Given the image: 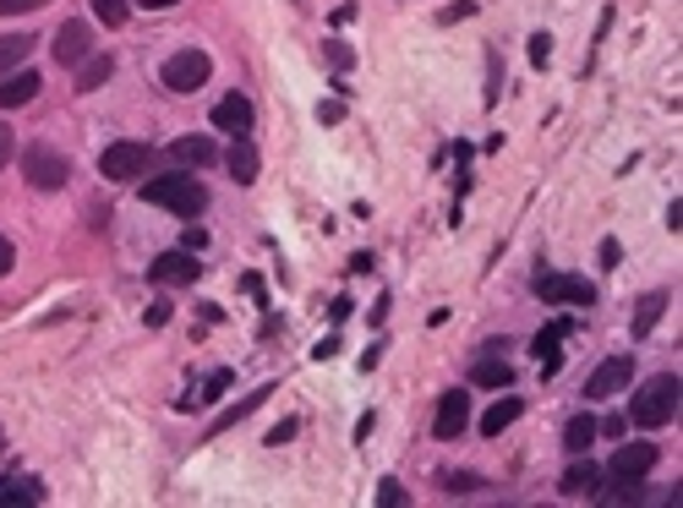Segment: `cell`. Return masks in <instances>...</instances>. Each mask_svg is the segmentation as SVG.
I'll return each instance as SVG.
<instances>
[{
    "label": "cell",
    "mask_w": 683,
    "mask_h": 508,
    "mask_svg": "<svg viewBox=\"0 0 683 508\" xmlns=\"http://www.w3.org/2000/svg\"><path fill=\"white\" fill-rule=\"evenodd\" d=\"M143 197H148L154 208H170V214H181V219H197V214L208 208V186H203L197 176H186V170H175V176H159V181H143Z\"/></svg>",
    "instance_id": "obj_1"
},
{
    "label": "cell",
    "mask_w": 683,
    "mask_h": 508,
    "mask_svg": "<svg viewBox=\"0 0 683 508\" xmlns=\"http://www.w3.org/2000/svg\"><path fill=\"white\" fill-rule=\"evenodd\" d=\"M678 394H683L678 372H661V377H650V383L634 394V404H629V421H634V426H667V421L678 415Z\"/></svg>",
    "instance_id": "obj_2"
},
{
    "label": "cell",
    "mask_w": 683,
    "mask_h": 508,
    "mask_svg": "<svg viewBox=\"0 0 683 508\" xmlns=\"http://www.w3.org/2000/svg\"><path fill=\"white\" fill-rule=\"evenodd\" d=\"M23 176H28L39 192H61V186L72 181V159L56 154L50 143H28V148H23Z\"/></svg>",
    "instance_id": "obj_3"
},
{
    "label": "cell",
    "mask_w": 683,
    "mask_h": 508,
    "mask_svg": "<svg viewBox=\"0 0 683 508\" xmlns=\"http://www.w3.org/2000/svg\"><path fill=\"white\" fill-rule=\"evenodd\" d=\"M208 72H214V61H208L203 50H175V56L159 66V83H164L170 94H197V88L208 83Z\"/></svg>",
    "instance_id": "obj_4"
},
{
    "label": "cell",
    "mask_w": 683,
    "mask_h": 508,
    "mask_svg": "<svg viewBox=\"0 0 683 508\" xmlns=\"http://www.w3.org/2000/svg\"><path fill=\"white\" fill-rule=\"evenodd\" d=\"M99 176L105 181H143L148 176V143H110L99 154Z\"/></svg>",
    "instance_id": "obj_5"
},
{
    "label": "cell",
    "mask_w": 683,
    "mask_h": 508,
    "mask_svg": "<svg viewBox=\"0 0 683 508\" xmlns=\"http://www.w3.org/2000/svg\"><path fill=\"white\" fill-rule=\"evenodd\" d=\"M536 295L552 306H596V285H585L574 274H552V268L536 274Z\"/></svg>",
    "instance_id": "obj_6"
},
{
    "label": "cell",
    "mask_w": 683,
    "mask_h": 508,
    "mask_svg": "<svg viewBox=\"0 0 683 508\" xmlns=\"http://www.w3.org/2000/svg\"><path fill=\"white\" fill-rule=\"evenodd\" d=\"M656 470V443H623L618 453H612V464H607V481L612 486H634V481H645Z\"/></svg>",
    "instance_id": "obj_7"
},
{
    "label": "cell",
    "mask_w": 683,
    "mask_h": 508,
    "mask_svg": "<svg viewBox=\"0 0 683 508\" xmlns=\"http://www.w3.org/2000/svg\"><path fill=\"white\" fill-rule=\"evenodd\" d=\"M634 377V355H607L590 377H585V399H612L618 388H629Z\"/></svg>",
    "instance_id": "obj_8"
},
{
    "label": "cell",
    "mask_w": 683,
    "mask_h": 508,
    "mask_svg": "<svg viewBox=\"0 0 683 508\" xmlns=\"http://www.w3.org/2000/svg\"><path fill=\"white\" fill-rule=\"evenodd\" d=\"M61 66H83L88 56H94V28L88 23H61V34H56V50H50Z\"/></svg>",
    "instance_id": "obj_9"
},
{
    "label": "cell",
    "mask_w": 683,
    "mask_h": 508,
    "mask_svg": "<svg viewBox=\"0 0 683 508\" xmlns=\"http://www.w3.org/2000/svg\"><path fill=\"white\" fill-rule=\"evenodd\" d=\"M465 426H471V394H460V388H454V394H443V399H438L432 432H438L443 443H454V437H460Z\"/></svg>",
    "instance_id": "obj_10"
},
{
    "label": "cell",
    "mask_w": 683,
    "mask_h": 508,
    "mask_svg": "<svg viewBox=\"0 0 683 508\" xmlns=\"http://www.w3.org/2000/svg\"><path fill=\"white\" fill-rule=\"evenodd\" d=\"M197 257L181 246V252H164V257H154V268H148V279L154 285H197Z\"/></svg>",
    "instance_id": "obj_11"
},
{
    "label": "cell",
    "mask_w": 683,
    "mask_h": 508,
    "mask_svg": "<svg viewBox=\"0 0 683 508\" xmlns=\"http://www.w3.org/2000/svg\"><path fill=\"white\" fill-rule=\"evenodd\" d=\"M252 121H257V116H252V99H246V94H224V99L214 105V126L230 132V137H246Z\"/></svg>",
    "instance_id": "obj_12"
},
{
    "label": "cell",
    "mask_w": 683,
    "mask_h": 508,
    "mask_svg": "<svg viewBox=\"0 0 683 508\" xmlns=\"http://www.w3.org/2000/svg\"><path fill=\"white\" fill-rule=\"evenodd\" d=\"M34 94H39L34 72H7L0 77V110H23V105H34Z\"/></svg>",
    "instance_id": "obj_13"
},
{
    "label": "cell",
    "mask_w": 683,
    "mask_h": 508,
    "mask_svg": "<svg viewBox=\"0 0 683 508\" xmlns=\"http://www.w3.org/2000/svg\"><path fill=\"white\" fill-rule=\"evenodd\" d=\"M558 492H563V497H596V492H601V470H596L590 459H585V464H569L563 481H558Z\"/></svg>",
    "instance_id": "obj_14"
},
{
    "label": "cell",
    "mask_w": 683,
    "mask_h": 508,
    "mask_svg": "<svg viewBox=\"0 0 683 508\" xmlns=\"http://www.w3.org/2000/svg\"><path fill=\"white\" fill-rule=\"evenodd\" d=\"M224 165H230V176H235V186H252V181H257V148H252L246 137H235V143H230V154H224Z\"/></svg>",
    "instance_id": "obj_15"
},
{
    "label": "cell",
    "mask_w": 683,
    "mask_h": 508,
    "mask_svg": "<svg viewBox=\"0 0 683 508\" xmlns=\"http://www.w3.org/2000/svg\"><path fill=\"white\" fill-rule=\"evenodd\" d=\"M596 432H601V426H596V415H585V410H580V415H569V426H563V448L580 459V453H590Z\"/></svg>",
    "instance_id": "obj_16"
},
{
    "label": "cell",
    "mask_w": 683,
    "mask_h": 508,
    "mask_svg": "<svg viewBox=\"0 0 683 508\" xmlns=\"http://www.w3.org/2000/svg\"><path fill=\"white\" fill-rule=\"evenodd\" d=\"M520 415H525V399H514V394H509V399H498V404L481 415V432H487V437H498V432H509Z\"/></svg>",
    "instance_id": "obj_17"
},
{
    "label": "cell",
    "mask_w": 683,
    "mask_h": 508,
    "mask_svg": "<svg viewBox=\"0 0 683 508\" xmlns=\"http://www.w3.org/2000/svg\"><path fill=\"white\" fill-rule=\"evenodd\" d=\"M563 334H569V323H552L547 334H536V361H541V377H552L558 372V344H563Z\"/></svg>",
    "instance_id": "obj_18"
},
{
    "label": "cell",
    "mask_w": 683,
    "mask_h": 508,
    "mask_svg": "<svg viewBox=\"0 0 683 508\" xmlns=\"http://www.w3.org/2000/svg\"><path fill=\"white\" fill-rule=\"evenodd\" d=\"M0 503H45V486L34 475H0Z\"/></svg>",
    "instance_id": "obj_19"
},
{
    "label": "cell",
    "mask_w": 683,
    "mask_h": 508,
    "mask_svg": "<svg viewBox=\"0 0 683 508\" xmlns=\"http://www.w3.org/2000/svg\"><path fill=\"white\" fill-rule=\"evenodd\" d=\"M110 72H115V61L99 50V56H88L83 66H77V94H94L99 83H110Z\"/></svg>",
    "instance_id": "obj_20"
},
{
    "label": "cell",
    "mask_w": 683,
    "mask_h": 508,
    "mask_svg": "<svg viewBox=\"0 0 683 508\" xmlns=\"http://www.w3.org/2000/svg\"><path fill=\"white\" fill-rule=\"evenodd\" d=\"M481 388H509V377H514V366L509 361H492V350H481V361H476V372H471Z\"/></svg>",
    "instance_id": "obj_21"
},
{
    "label": "cell",
    "mask_w": 683,
    "mask_h": 508,
    "mask_svg": "<svg viewBox=\"0 0 683 508\" xmlns=\"http://www.w3.org/2000/svg\"><path fill=\"white\" fill-rule=\"evenodd\" d=\"M28 50H34V39H28V34H7V39H0V77L17 72V66L28 61Z\"/></svg>",
    "instance_id": "obj_22"
},
{
    "label": "cell",
    "mask_w": 683,
    "mask_h": 508,
    "mask_svg": "<svg viewBox=\"0 0 683 508\" xmlns=\"http://www.w3.org/2000/svg\"><path fill=\"white\" fill-rule=\"evenodd\" d=\"M175 159L181 165H214V143L208 137H175Z\"/></svg>",
    "instance_id": "obj_23"
},
{
    "label": "cell",
    "mask_w": 683,
    "mask_h": 508,
    "mask_svg": "<svg viewBox=\"0 0 683 508\" xmlns=\"http://www.w3.org/2000/svg\"><path fill=\"white\" fill-rule=\"evenodd\" d=\"M268 394H273V388H257V394H252V399H241V404H230V410H224V415H219V421H214V426H208V432H230V426H235V421H241V415H252V410H257V404H263V399H268Z\"/></svg>",
    "instance_id": "obj_24"
},
{
    "label": "cell",
    "mask_w": 683,
    "mask_h": 508,
    "mask_svg": "<svg viewBox=\"0 0 683 508\" xmlns=\"http://www.w3.org/2000/svg\"><path fill=\"white\" fill-rule=\"evenodd\" d=\"M661 312H667V295H645V301H639V312H634V334H650Z\"/></svg>",
    "instance_id": "obj_25"
},
{
    "label": "cell",
    "mask_w": 683,
    "mask_h": 508,
    "mask_svg": "<svg viewBox=\"0 0 683 508\" xmlns=\"http://www.w3.org/2000/svg\"><path fill=\"white\" fill-rule=\"evenodd\" d=\"M88 7H94V17H99L105 28H121V23H126V12H132L126 0H88Z\"/></svg>",
    "instance_id": "obj_26"
},
{
    "label": "cell",
    "mask_w": 683,
    "mask_h": 508,
    "mask_svg": "<svg viewBox=\"0 0 683 508\" xmlns=\"http://www.w3.org/2000/svg\"><path fill=\"white\" fill-rule=\"evenodd\" d=\"M224 388H230V372H214V377L203 383V399H192V410H197V404H214V399H219Z\"/></svg>",
    "instance_id": "obj_27"
},
{
    "label": "cell",
    "mask_w": 683,
    "mask_h": 508,
    "mask_svg": "<svg viewBox=\"0 0 683 508\" xmlns=\"http://www.w3.org/2000/svg\"><path fill=\"white\" fill-rule=\"evenodd\" d=\"M50 0H0V17H23V12H39Z\"/></svg>",
    "instance_id": "obj_28"
},
{
    "label": "cell",
    "mask_w": 683,
    "mask_h": 508,
    "mask_svg": "<svg viewBox=\"0 0 683 508\" xmlns=\"http://www.w3.org/2000/svg\"><path fill=\"white\" fill-rule=\"evenodd\" d=\"M378 503H383V508H400V503H405V486H400V481H383V486H378Z\"/></svg>",
    "instance_id": "obj_29"
},
{
    "label": "cell",
    "mask_w": 683,
    "mask_h": 508,
    "mask_svg": "<svg viewBox=\"0 0 683 508\" xmlns=\"http://www.w3.org/2000/svg\"><path fill=\"white\" fill-rule=\"evenodd\" d=\"M547 56H552V39H547V34H536V39H530V61H536V66H547Z\"/></svg>",
    "instance_id": "obj_30"
},
{
    "label": "cell",
    "mask_w": 683,
    "mask_h": 508,
    "mask_svg": "<svg viewBox=\"0 0 683 508\" xmlns=\"http://www.w3.org/2000/svg\"><path fill=\"white\" fill-rule=\"evenodd\" d=\"M12 154H17V137H12L7 126H0V170H7V165H12Z\"/></svg>",
    "instance_id": "obj_31"
},
{
    "label": "cell",
    "mask_w": 683,
    "mask_h": 508,
    "mask_svg": "<svg viewBox=\"0 0 683 508\" xmlns=\"http://www.w3.org/2000/svg\"><path fill=\"white\" fill-rule=\"evenodd\" d=\"M295 432H301V426H295V421H279V426H273V432H268V443H273V448H279V443H290V437H295Z\"/></svg>",
    "instance_id": "obj_32"
},
{
    "label": "cell",
    "mask_w": 683,
    "mask_h": 508,
    "mask_svg": "<svg viewBox=\"0 0 683 508\" xmlns=\"http://www.w3.org/2000/svg\"><path fill=\"white\" fill-rule=\"evenodd\" d=\"M443 486H449V492H476L481 481H476V475H443Z\"/></svg>",
    "instance_id": "obj_33"
},
{
    "label": "cell",
    "mask_w": 683,
    "mask_h": 508,
    "mask_svg": "<svg viewBox=\"0 0 683 508\" xmlns=\"http://www.w3.org/2000/svg\"><path fill=\"white\" fill-rule=\"evenodd\" d=\"M328 61H333L339 72H345V66H351V50H345V45H328Z\"/></svg>",
    "instance_id": "obj_34"
},
{
    "label": "cell",
    "mask_w": 683,
    "mask_h": 508,
    "mask_svg": "<svg viewBox=\"0 0 683 508\" xmlns=\"http://www.w3.org/2000/svg\"><path fill=\"white\" fill-rule=\"evenodd\" d=\"M181 241H186V252H203V246H208V235H203V230H192V225H186V235H181Z\"/></svg>",
    "instance_id": "obj_35"
},
{
    "label": "cell",
    "mask_w": 683,
    "mask_h": 508,
    "mask_svg": "<svg viewBox=\"0 0 683 508\" xmlns=\"http://www.w3.org/2000/svg\"><path fill=\"white\" fill-rule=\"evenodd\" d=\"M667 230H683V203L672 197V208H667Z\"/></svg>",
    "instance_id": "obj_36"
},
{
    "label": "cell",
    "mask_w": 683,
    "mask_h": 508,
    "mask_svg": "<svg viewBox=\"0 0 683 508\" xmlns=\"http://www.w3.org/2000/svg\"><path fill=\"white\" fill-rule=\"evenodd\" d=\"M164 317H170V306H164V301H154V306H148V323H154V328H164Z\"/></svg>",
    "instance_id": "obj_37"
},
{
    "label": "cell",
    "mask_w": 683,
    "mask_h": 508,
    "mask_svg": "<svg viewBox=\"0 0 683 508\" xmlns=\"http://www.w3.org/2000/svg\"><path fill=\"white\" fill-rule=\"evenodd\" d=\"M7 268H12V241L0 235V274H7Z\"/></svg>",
    "instance_id": "obj_38"
},
{
    "label": "cell",
    "mask_w": 683,
    "mask_h": 508,
    "mask_svg": "<svg viewBox=\"0 0 683 508\" xmlns=\"http://www.w3.org/2000/svg\"><path fill=\"white\" fill-rule=\"evenodd\" d=\"M148 12H164V7H181V0H143Z\"/></svg>",
    "instance_id": "obj_39"
}]
</instances>
